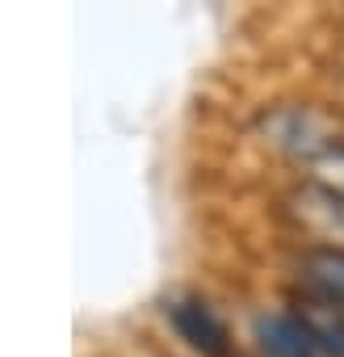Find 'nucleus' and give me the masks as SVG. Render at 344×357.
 Segmentation results:
<instances>
[{
  "instance_id": "f257e3e1",
  "label": "nucleus",
  "mask_w": 344,
  "mask_h": 357,
  "mask_svg": "<svg viewBox=\"0 0 344 357\" xmlns=\"http://www.w3.org/2000/svg\"><path fill=\"white\" fill-rule=\"evenodd\" d=\"M290 215H298V223L311 236H319V244L344 248V190L340 185L302 181V190H294L290 198Z\"/></svg>"
},
{
  "instance_id": "f03ea898",
  "label": "nucleus",
  "mask_w": 344,
  "mask_h": 357,
  "mask_svg": "<svg viewBox=\"0 0 344 357\" xmlns=\"http://www.w3.org/2000/svg\"><path fill=\"white\" fill-rule=\"evenodd\" d=\"M168 319L177 328V336L198 349L202 357H227L231 353V336H227V324L214 315V307L206 298H181L168 307Z\"/></svg>"
},
{
  "instance_id": "7ed1b4c3",
  "label": "nucleus",
  "mask_w": 344,
  "mask_h": 357,
  "mask_svg": "<svg viewBox=\"0 0 344 357\" xmlns=\"http://www.w3.org/2000/svg\"><path fill=\"white\" fill-rule=\"evenodd\" d=\"M298 269H302V290L306 294H315L331 307H344V248L311 244V248H302Z\"/></svg>"
},
{
  "instance_id": "20e7f679",
  "label": "nucleus",
  "mask_w": 344,
  "mask_h": 357,
  "mask_svg": "<svg viewBox=\"0 0 344 357\" xmlns=\"http://www.w3.org/2000/svg\"><path fill=\"white\" fill-rule=\"evenodd\" d=\"M256 336H260V349L269 357H315L319 344L315 336L306 332V324L290 311V315H260L256 319Z\"/></svg>"
},
{
  "instance_id": "39448f33",
  "label": "nucleus",
  "mask_w": 344,
  "mask_h": 357,
  "mask_svg": "<svg viewBox=\"0 0 344 357\" xmlns=\"http://www.w3.org/2000/svg\"><path fill=\"white\" fill-rule=\"evenodd\" d=\"M294 315L306 324V332L315 336L319 353H327V357H344V307H331V303H323V298H315V294L302 290Z\"/></svg>"
}]
</instances>
